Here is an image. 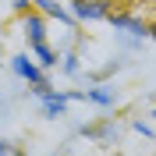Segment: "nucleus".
Here are the masks:
<instances>
[{"instance_id": "obj_1", "label": "nucleus", "mask_w": 156, "mask_h": 156, "mask_svg": "<svg viewBox=\"0 0 156 156\" xmlns=\"http://www.w3.org/2000/svg\"><path fill=\"white\" fill-rule=\"evenodd\" d=\"M114 0H71V14L78 21H107Z\"/></svg>"}, {"instance_id": "obj_2", "label": "nucleus", "mask_w": 156, "mask_h": 156, "mask_svg": "<svg viewBox=\"0 0 156 156\" xmlns=\"http://www.w3.org/2000/svg\"><path fill=\"white\" fill-rule=\"evenodd\" d=\"M107 21L114 25V32H128V36H149V21L131 14V11H110Z\"/></svg>"}, {"instance_id": "obj_3", "label": "nucleus", "mask_w": 156, "mask_h": 156, "mask_svg": "<svg viewBox=\"0 0 156 156\" xmlns=\"http://www.w3.org/2000/svg\"><path fill=\"white\" fill-rule=\"evenodd\" d=\"M11 71L18 78H25L29 85H39V82H46L43 68H39V60H32L29 53H18V57H11Z\"/></svg>"}, {"instance_id": "obj_4", "label": "nucleus", "mask_w": 156, "mask_h": 156, "mask_svg": "<svg viewBox=\"0 0 156 156\" xmlns=\"http://www.w3.org/2000/svg\"><path fill=\"white\" fill-rule=\"evenodd\" d=\"M64 114H68V96L57 92V89H50L46 96H43V117L57 121V117H64Z\"/></svg>"}, {"instance_id": "obj_5", "label": "nucleus", "mask_w": 156, "mask_h": 156, "mask_svg": "<svg viewBox=\"0 0 156 156\" xmlns=\"http://www.w3.org/2000/svg\"><path fill=\"white\" fill-rule=\"evenodd\" d=\"M21 25H25V36H29V46L46 43V21H43V11H39V14H32V11H29Z\"/></svg>"}, {"instance_id": "obj_6", "label": "nucleus", "mask_w": 156, "mask_h": 156, "mask_svg": "<svg viewBox=\"0 0 156 156\" xmlns=\"http://www.w3.org/2000/svg\"><path fill=\"white\" fill-rule=\"evenodd\" d=\"M32 4H36L43 14H50V18H57V21H64V25H71V21H75V14H71V11H64L57 0H32Z\"/></svg>"}, {"instance_id": "obj_7", "label": "nucleus", "mask_w": 156, "mask_h": 156, "mask_svg": "<svg viewBox=\"0 0 156 156\" xmlns=\"http://www.w3.org/2000/svg\"><path fill=\"white\" fill-rule=\"evenodd\" d=\"M32 57L39 60V68H57V50L50 46V43H36V46H32Z\"/></svg>"}, {"instance_id": "obj_8", "label": "nucleus", "mask_w": 156, "mask_h": 156, "mask_svg": "<svg viewBox=\"0 0 156 156\" xmlns=\"http://www.w3.org/2000/svg\"><path fill=\"white\" fill-rule=\"evenodd\" d=\"M85 99L89 103H96V107H114V92H110L107 85H96V89H85Z\"/></svg>"}, {"instance_id": "obj_9", "label": "nucleus", "mask_w": 156, "mask_h": 156, "mask_svg": "<svg viewBox=\"0 0 156 156\" xmlns=\"http://www.w3.org/2000/svg\"><path fill=\"white\" fill-rule=\"evenodd\" d=\"M60 71H64V75H78V57H75V53L60 57Z\"/></svg>"}, {"instance_id": "obj_10", "label": "nucleus", "mask_w": 156, "mask_h": 156, "mask_svg": "<svg viewBox=\"0 0 156 156\" xmlns=\"http://www.w3.org/2000/svg\"><path fill=\"white\" fill-rule=\"evenodd\" d=\"M11 7L18 11V14H29V11H32V0H11Z\"/></svg>"}, {"instance_id": "obj_11", "label": "nucleus", "mask_w": 156, "mask_h": 156, "mask_svg": "<svg viewBox=\"0 0 156 156\" xmlns=\"http://www.w3.org/2000/svg\"><path fill=\"white\" fill-rule=\"evenodd\" d=\"M149 36H153V39H156V21H149Z\"/></svg>"}, {"instance_id": "obj_12", "label": "nucleus", "mask_w": 156, "mask_h": 156, "mask_svg": "<svg viewBox=\"0 0 156 156\" xmlns=\"http://www.w3.org/2000/svg\"><path fill=\"white\" fill-rule=\"evenodd\" d=\"M4 156H21V153H14V149H11V153H4Z\"/></svg>"}, {"instance_id": "obj_13", "label": "nucleus", "mask_w": 156, "mask_h": 156, "mask_svg": "<svg viewBox=\"0 0 156 156\" xmlns=\"http://www.w3.org/2000/svg\"><path fill=\"white\" fill-rule=\"evenodd\" d=\"M153 121H156V110H153Z\"/></svg>"}, {"instance_id": "obj_14", "label": "nucleus", "mask_w": 156, "mask_h": 156, "mask_svg": "<svg viewBox=\"0 0 156 156\" xmlns=\"http://www.w3.org/2000/svg\"><path fill=\"white\" fill-rule=\"evenodd\" d=\"M153 156H156V153H153Z\"/></svg>"}, {"instance_id": "obj_15", "label": "nucleus", "mask_w": 156, "mask_h": 156, "mask_svg": "<svg viewBox=\"0 0 156 156\" xmlns=\"http://www.w3.org/2000/svg\"><path fill=\"white\" fill-rule=\"evenodd\" d=\"M57 156H60V153H57Z\"/></svg>"}]
</instances>
